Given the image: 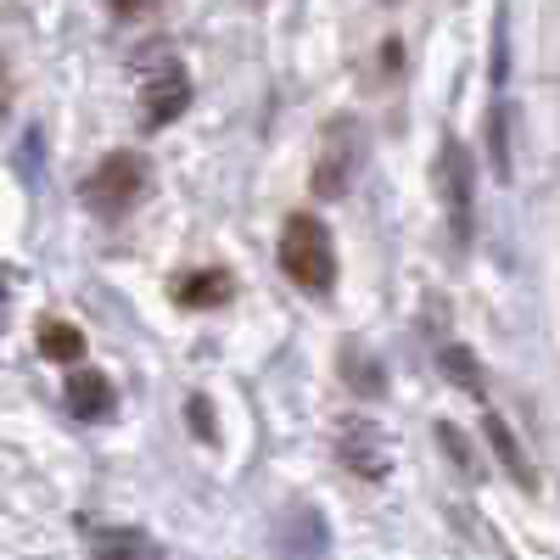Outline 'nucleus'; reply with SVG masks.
Here are the masks:
<instances>
[{
  "label": "nucleus",
  "mask_w": 560,
  "mask_h": 560,
  "mask_svg": "<svg viewBox=\"0 0 560 560\" xmlns=\"http://www.w3.org/2000/svg\"><path fill=\"white\" fill-rule=\"evenodd\" d=\"M280 269H287V280L308 298L337 292V242L314 213L287 219V230H280Z\"/></svg>",
  "instance_id": "obj_1"
},
{
  "label": "nucleus",
  "mask_w": 560,
  "mask_h": 560,
  "mask_svg": "<svg viewBox=\"0 0 560 560\" xmlns=\"http://www.w3.org/2000/svg\"><path fill=\"white\" fill-rule=\"evenodd\" d=\"M438 197H443L448 236L465 253L477 242V163L465 152V140H454V135H443V152H438Z\"/></svg>",
  "instance_id": "obj_2"
},
{
  "label": "nucleus",
  "mask_w": 560,
  "mask_h": 560,
  "mask_svg": "<svg viewBox=\"0 0 560 560\" xmlns=\"http://www.w3.org/2000/svg\"><path fill=\"white\" fill-rule=\"evenodd\" d=\"M140 179H147V168H140V158L129 152H107L96 163V174L84 179V208L102 213V219H118L140 202Z\"/></svg>",
  "instance_id": "obj_3"
},
{
  "label": "nucleus",
  "mask_w": 560,
  "mask_h": 560,
  "mask_svg": "<svg viewBox=\"0 0 560 560\" xmlns=\"http://www.w3.org/2000/svg\"><path fill=\"white\" fill-rule=\"evenodd\" d=\"M185 107H191V79H185V68H179L174 57H158V68L147 73L140 118H147V129H163V124H174Z\"/></svg>",
  "instance_id": "obj_4"
},
{
  "label": "nucleus",
  "mask_w": 560,
  "mask_h": 560,
  "mask_svg": "<svg viewBox=\"0 0 560 560\" xmlns=\"http://www.w3.org/2000/svg\"><path fill=\"white\" fill-rule=\"evenodd\" d=\"M337 448H342V465H348V471H359V477H370V482L387 477V443H382V432H376V420H364V415L342 420Z\"/></svg>",
  "instance_id": "obj_5"
},
{
  "label": "nucleus",
  "mask_w": 560,
  "mask_h": 560,
  "mask_svg": "<svg viewBox=\"0 0 560 560\" xmlns=\"http://www.w3.org/2000/svg\"><path fill=\"white\" fill-rule=\"evenodd\" d=\"M482 438H488V448H493V459H499V471L516 482L522 493H538V471H533V459H527V448H522V438L510 432V420L499 415V409H482Z\"/></svg>",
  "instance_id": "obj_6"
},
{
  "label": "nucleus",
  "mask_w": 560,
  "mask_h": 560,
  "mask_svg": "<svg viewBox=\"0 0 560 560\" xmlns=\"http://www.w3.org/2000/svg\"><path fill=\"white\" fill-rule=\"evenodd\" d=\"M68 409L79 415V420H107L113 409H118V393H113V382L102 376V370H68Z\"/></svg>",
  "instance_id": "obj_7"
},
{
  "label": "nucleus",
  "mask_w": 560,
  "mask_h": 560,
  "mask_svg": "<svg viewBox=\"0 0 560 560\" xmlns=\"http://www.w3.org/2000/svg\"><path fill=\"white\" fill-rule=\"evenodd\" d=\"M39 353L51 359V364H84V331L68 319H39Z\"/></svg>",
  "instance_id": "obj_8"
},
{
  "label": "nucleus",
  "mask_w": 560,
  "mask_h": 560,
  "mask_svg": "<svg viewBox=\"0 0 560 560\" xmlns=\"http://www.w3.org/2000/svg\"><path fill=\"white\" fill-rule=\"evenodd\" d=\"M230 292H236V287H230V275L224 269H197L191 280H179V303L185 308H219V303H230Z\"/></svg>",
  "instance_id": "obj_9"
},
{
  "label": "nucleus",
  "mask_w": 560,
  "mask_h": 560,
  "mask_svg": "<svg viewBox=\"0 0 560 560\" xmlns=\"http://www.w3.org/2000/svg\"><path fill=\"white\" fill-rule=\"evenodd\" d=\"M90 560H163V549L147 533H96Z\"/></svg>",
  "instance_id": "obj_10"
},
{
  "label": "nucleus",
  "mask_w": 560,
  "mask_h": 560,
  "mask_svg": "<svg viewBox=\"0 0 560 560\" xmlns=\"http://www.w3.org/2000/svg\"><path fill=\"white\" fill-rule=\"evenodd\" d=\"M438 364H443V376H448L454 387H465V393H477V398L488 393V387H482V364H477V353L465 348V342H448V348L438 353Z\"/></svg>",
  "instance_id": "obj_11"
},
{
  "label": "nucleus",
  "mask_w": 560,
  "mask_h": 560,
  "mask_svg": "<svg viewBox=\"0 0 560 560\" xmlns=\"http://www.w3.org/2000/svg\"><path fill=\"white\" fill-rule=\"evenodd\" d=\"M342 382H348L359 398H382V387H387L382 364L370 359V353H353V348H342Z\"/></svg>",
  "instance_id": "obj_12"
},
{
  "label": "nucleus",
  "mask_w": 560,
  "mask_h": 560,
  "mask_svg": "<svg viewBox=\"0 0 560 560\" xmlns=\"http://www.w3.org/2000/svg\"><path fill=\"white\" fill-rule=\"evenodd\" d=\"M438 443H443V454L459 465L465 477H477V471H482V465H477V448H471V438H465V432L454 427V420H438Z\"/></svg>",
  "instance_id": "obj_13"
},
{
  "label": "nucleus",
  "mask_w": 560,
  "mask_h": 560,
  "mask_svg": "<svg viewBox=\"0 0 560 560\" xmlns=\"http://www.w3.org/2000/svg\"><path fill=\"white\" fill-rule=\"evenodd\" d=\"M185 420H191V432H197L202 443H219V427H213V415H208V398H202V393L185 404Z\"/></svg>",
  "instance_id": "obj_14"
},
{
  "label": "nucleus",
  "mask_w": 560,
  "mask_h": 560,
  "mask_svg": "<svg viewBox=\"0 0 560 560\" xmlns=\"http://www.w3.org/2000/svg\"><path fill=\"white\" fill-rule=\"evenodd\" d=\"M113 7H118V12H140V0H113Z\"/></svg>",
  "instance_id": "obj_15"
}]
</instances>
